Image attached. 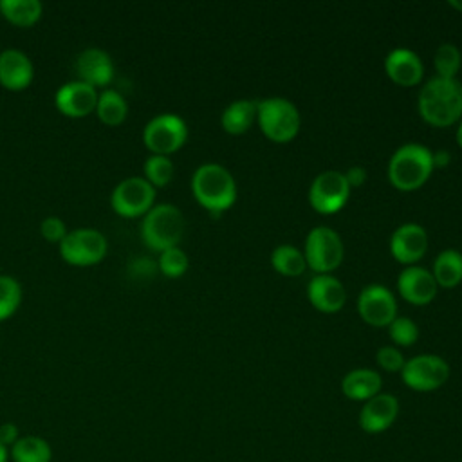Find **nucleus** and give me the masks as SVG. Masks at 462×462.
<instances>
[{
  "mask_svg": "<svg viewBox=\"0 0 462 462\" xmlns=\"http://www.w3.org/2000/svg\"><path fill=\"white\" fill-rule=\"evenodd\" d=\"M155 202V188L144 177L121 180L110 195L112 209L123 218L144 217Z\"/></svg>",
  "mask_w": 462,
  "mask_h": 462,
  "instance_id": "obj_9",
  "label": "nucleus"
},
{
  "mask_svg": "<svg viewBox=\"0 0 462 462\" xmlns=\"http://www.w3.org/2000/svg\"><path fill=\"white\" fill-rule=\"evenodd\" d=\"M7 458H9V449L0 442V462H7Z\"/></svg>",
  "mask_w": 462,
  "mask_h": 462,
  "instance_id": "obj_38",
  "label": "nucleus"
},
{
  "mask_svg": "<svg viewBox=\"0 0 462 462\" xmlns=\"http://www.w3.org/2000/svg\"><path fill=\"white\" fill-rule=\"evenodd\" d=\"M401 377L415 392H433L448 381L449 365L440 356L420 354L404 363Z\"/></svg>",
  "mask_w": 462,
  "mask_h": 462,
  "instance_id": "obj_10",
  "label": "nucleus"
},
{
  "mask_svg": "<svg viewBox=\"0 0 462 462\" xmlns=\"http://www.w3.org/2000/svg\"><path fill=\"white\" fill-rule=\"evenodd\" d=\"M307 298L321 312H337L346 301V291L336 276L316 274L307 283Z\"/></svg>",
  "mask_w": 462,
  "mask_h": 462,
  "instance_id": "obj_20",
  "label": "nucleus"
},
{
  "mask_svg": "<svg viewBox=\"0 0 462 462\" xmlns=\"http://www.w3.org/2000/svg\"><path fill=\"white\" fill-rule=\"evenodd\" d=\"M384 70L388 78L401 87H413L424 76V65L419 54L406 47L392 49L384 58Z\"/></svg>",
  "mask_w": 462,
  "mask_h": 462,
  "instance_id": "obj_19",
  "label": "nucleus"
},
{
  "mask_svg": "<svg viewBox=\"0 0 462 462\" xmlns=\"http://www.w3.org/2000/svg\"><path fill=\"white\" fill-rule=\"evenodd\" d=\"M383 379L372 368H354L341 379V392L352 401H368L381 392Z\"/></svg>",
  "mask_w": 462,
  "mask_h": 462,
  "instance_id": "obj_21",
  "label": "nucleus"
},
{
  "mask_svg": "<svg viewBox=\"0 0 462 462\" xmlns=\"http://www.w3.org/2000/svg\"><path fill=\"white\" fill-rule=\"evenodd\" d=\"M417 108L433 126L453 125L462 116V83L457 78H430L419 92Z\"/></svg>",
  "mask_w": 462,
  "mask_h": 462,
  "instance_id": "obj_1",
  "label": "nucleus"
},
{
  "mask_svg": "<svg viewBox=\"0 0 462 462\" xmlns=\"http://www.w3.org/2000/svg\"><path fill=\"white\" fill-rule=\"evenodd\" d=\"M191 191L195 200L218 217L236 200V182L227 168L217 162L200 164L191 177Z\"/></svg>",
  "mask_w": 462,
  "mask_h": 462,
  "instance_id": "obj_2",
  "label": "nucleus"
},
{
  "mask_svg": "<svg viewBox=\"0 0 462 462\" xmlns=\"http://www.w3.org/2000/svg\"><path fill=\"white\" fill-rule=\"evenodd\" d=\"M449 159H451V155H449V152L448 150H440V152H433V168L435 166H446L448 162H449Z\"/></svg>",
  "mask_w": 462,
  "mask_h": 462,
  "instance_id": "obj_37",
  "label": "nucleus"
},
{
  "mask_svg": "<svg viewBox=\"0 0 462 462\" xmlns=\"http://www.w3.org/2000/svg\"><path fill=\"white\" fill-rule=\"evenodd\" d=\"M449 5H451L453 9H457V11L462 13V0H449Z\"/></svg>",
  "mask_w": 462,
  "mask_h": 462,
  "instance_id": "obj_39",
  "label": "nucleus"
},
{
  "mask_svg": "<svg viewBox=\"0 0 462 462\" xmlns=\"http://www.w3.org/2000/svg\"><path fill=\"white\" fill-rule=\"evenodd\" d=\"M76 72L79 81L94 88L106 87L114 79V61L106 51L88 47L78 54Z\"/></svg>",
  "mask_w": 462,
  "mask_h": 462,
  "instance_id": "obj_17",
  "label": "nucleus"
},
{
  "mask_svg": "<svg viewBox=\"0 0 462 462\" xmlns=\"http://www.w3.org/2000/svg\"><path fill=\"white\" fill-rule=\"evenodd\" d=\"M108 242L105 235L94 227H78L67 233L60 242L61 258L74 267H90L106 256Z\"/></svg>",
  "mask_w": 462,
  "mask_h": 462,
  "instance_id": "obj_7",
  "label": "nucleus"
},
{
  "mask_svg": "<svg viewBox=\"0 0 462 462\" xmlns=\"http://www.w3.org/2000/svg\"><path fill=\"white\" fill-rule=\"evenodd\" d=\"M188 139L186 121L171 112L157 114L152 117L143 130V143L152 155H166L184 146Z\"/></svg>",
  "mask_w": 462,
  "mask_h": 462,
  "instance_id": "obj_6",
  "label": "nucleus"
},
{
  "mask_svg": "<svg viewBox=\"0 0 462 462\" xmlns=\"http://www.w3.org/2000/svg\"><path fill=\"white\" fill-rule=\"evenodd\" d=\"M357 310L363 321L372 327H386L397 316V301L393 292L381 285L370 283L357 296Z\"/></svg>",
  "mask_w": 462,
  "mask_h": 462,
  "instance_id": "obj_12",
  "label": "nucleus"
},
{
  "mask_svg": "<svg viewBox=\"0 0 462 462\" xmlns=\"http://www.w3.org/2000/svg\"><path fill=\"white\" fill-rule=\"evenodd\" d=\"M143 171H144V179L153 188H164L173 179L175 166L171 159L166 155H150L143 164Z\"/></svg>",
  "mask_w": 462,
  "mask_h": 462,
  "instance_id": "obj_28",
  "label": "nucleus"
},
{
  "mask_svg": "<svg viewBox=\"0 0 462 462\" xmlns=\"http://www.w3.org/2000/svg\"><path fill=\"white\" fill-rule=\"evenodd\" d=\"M457 143H458L460 148H462V121H460V125H458V128H457Z\"/></svg>",
  "mask_w": 462,
  "mask_h": 462,
  "instance_id": "obj_40",
  "label": "nucleus"
},
{
  "mask_svg": "<svg viewBox=\"0 0 462 462\" xmlns=\"http://www.w3.org/2000/svg\"><path fill=\"white\" fill-rule=\"evenodd\" d=\"M22 303V285L9 274H0V321L9 319Z\"/></svg>",
  "mask_w": 462,
  "mask_h": 462,
  "instance_id": "obj_29",
  "label": "nucleus"
},
{
  "mask_svg": "<svg viewBox=\"0 0 462 462\" xmlns=\"http://www.w3.org/2000/svg\"><path fill=\"white\" fill-rule=\"evenodd\" d=\"M34 78L31 58L18 49L0 52V85L11 92L25 90Z\"/></svg>",
  "mask_w": 462,
  "mask_h": 462,
  "instance_id": "obj_18",
  "label": "nucleus"
},
{
  "mask_svg": "<svg viewBox=\"0 0 462 462\" xmlns=\"http://www.w3.org/2000/svg\"><path fill=\"white\" fill-rule=\"evenodd\" d=\"M256 119V103L251 99H238L229 103L222 116H220V125L227 134L240 135L249 130V126Z\"/></svg>",
  "mask_w": 462,
  "mask_h": 462,
  "instance_id": "obj_22",
  "label": "nucleus"
},
{
  "mask_svg": "<svg viewBox=\"0 0 462 462\" xmlns=\"http://www.w3.org/2000/svg\"><path fill=\"white\" fill-rule=\"evenodd\" d=\"M433 274L420 265H408L397 278V291L408 303L428 305L437 294Z\"/></svg>",
  "mask_w": 462,
  "mask_h": 462,
  "instance_id": "obj_16",
  "label": "nucleus"
},
{
  "mask_svg": "<svg viewBox=\"0 0 462 462\" xmlns=\"http://www.w3.org/2000/svg\"><path fill=\"white\" fill-rule=\"evenodd\" d=\"M18 439H20V433H18L16 424H13V422L0 424V442L4 446H13Z\"/></svg>",
  "mask_w": 462,
  "mask_h": 462,
  "instance_id": "obj_36",
  "label": "nucleus"
},
{
  "mask_svg": "<svg viewBox=\"0 0 462 462\" xmlns=\"http://www.w3.org/2000/svg\"><path fill=\"white\" fill-rule=\"evenodd\" d=\"M460 63H462V56L455 43L446 42L437 47L433 56V65L439 78H455V74L460 69Z\"/></svg>",
  "mask_w": 462,
  "mask_h": 462,
  "instance_id": "obj_30",
  "label": "nucleus"
},
{
  "mask_svg": "<svg viewBox=\"0 0 462 462\" xmlns=\"http://www.w3.org/2000/svg\"><path fill=\"white\" fill-rule=\"evenodd\" d=\"M67 226L65 222L60 218V217H47L42 220L40 224V235L47 240V242H52V244H60L65 236H67Z\"/></svg>",
  "mask_w": 462,
  "mask_h": 462,
  "instance_id": "obj_34",
  "label": "nucleus"
},
{
  "mask_svg": "<svg viewBox=\"0 0 462 462\" xmlns=\"http://www.w3.org/2000/svg\"><path fill=\"white\" fill-rule=\"evenodd\" d=\"M159 271L166 276V278H180L189 265L188 254L177 245V247H170L162 253H159Z\"/></svg>",
  "mask_w": 462,
  "mask_h": 462,
  "instance_id": "obj_31",
  "label": "nucleus"
},
{
  "mask_svg": "<svg viewBox=\"0 0 462 462\" xmlns=\"http://www.w3.org/2000/svg\"><path fill=\"white\" fill-rule=\"evenodd\" d=\"M390 337L399 346H410L419 339V327L406 316H395L388 325Z\"/></svg>",
  "mask_w": 462,
  "mask_h": 462,
  "instance_id": "obj_32",
  "label": "nucleus"
},
{
  "mask_svg": "<svg viewBox=\"0 0 462 462\" xmlns=\"http://www.w3.org/2000/svg\"><path fill=\"white\" fill-rule=\"evenodd\" d=\"M375 361H377V365H379L383 370H386V372H401L402 366H404V363H406V359L402 357L401 350L395 348V346H392V345L381 346V348L377 350V354H375Z\"/></svg>",
  "mask_w": 462,
  "mask_h": 462,
  "instance_id": "obj_33",
  "label": "nucleus"
},
{
  "mask_svg": "<svg viewBox=\"0 0 462 462\" xmlns=\"http://www.w3.org/2000/svg\"><path fill=\"white\" fill-rule=\"evenodd\" d=\"M345 179H346L350 189H352V188H359V186H363L365 180H366V170H365L363 166H350V168L345 171Z\"/></svg>",
  "mask_w": 462,
  "mask_h": 462,
  "instance_id": "obj_35",
  "label": "nucleus"
},
{
  "mask_svg": "<svg viewBox=\"0 0 462 462\" xmlns=\"http://www.w3.org/2000/svg\"><path fill=\"white\" fill-rule=\"evenodd\" d=\"M439 287L451 289L462 282V253L455 249H444L437 254L431 271Z\"/></svg>",
  "mask_w": 462,
  "mask_h": 462,
  "instance_id": "obj_23",
  "label": "nucleus"
},
{
  "mask_svg": "<svg viewBox=\"0 0 462 462\" xmlns=\"http://www.w3.org/2000/svg\"><path fill=\"white\" fill-rule=\"evenodd\" d=\"M184 235V215L173 204H153V208L143 217L141 238L157 253L170 247H177Z\"/></svg>",
  "mask_w": 462,
  "mask_h": 462,
  "instance_id": "obj_4",
  "label": "nucleus"
},
{
  "mask_svg": "<svg viewBox=\"0 0 462 462\" xmlns=\"http://www.w3.org/2000/svg\"><path fill=\"white\" fill-rule=\"evenodd\" d=\"M428 249V233L420 224L406 222L399 226L390 238L392 256L406 265L419 262Z\"/></svg>",
  "mask_w": 462,
  "mask_h": 462,
  "instance_id": "obj_14",
  "label": "nucleus"
},
{
  "mask_svg": "<svg viewBox=\"0 0 462 462\" xmlns=\"http://www.w3.org/2000/svg\"><path fill=\"white\" fill-rule=\"evenodd\" d=\"M256 121L265 137L287 143L300 132V110L285 97H267L256 103Z\"/></svg>",
  "mask_w": 462,
  "mask_h": 462,
  "instance_id": "obj_5",
  "label": "nucleus"
},
{
  "mask_svg": "<svg viewBox=\"0 0 462 462\" xmlns=\"http://www.w3.org/2000/svg\"><path fill=\"white\" fill-rule=\"evenodd\" d=\"M271 265L276 273L283 276H300L307 269L303 253L291 244H282L273 249Z\"/></svg>",
  "mask_w": 462,
  "mask_h": 462,
  "instance_id": "obj_27",
  "label": "nucleus"
},
{
  "mask_svg": "<svg viewBox=\"0 0 462 462\" xmlns=\"http://www.w3.org/2000/svg\"><path fill=\"white\" fill-rule=\"evenodd\" d=\"M97 96L99 92L94 87L79 79H74V81L63 83L56 90L54 105L63 116L72 119H81L96 110Z\"/></svg>",
  "mask_w": 462,
  "mask_h": 462,
  "instance_id": "obj_13",
  "label": "nucleus"
},
{
  "mask_svg": "<svg viewBox=\"0 0 462 462\" xmlns=\"http://www.w3.org/2000/svg\"><path fill=\"white\" fill-rule=\"evenodd\" d=\"M399 415V401L392 393L379 392L372 399L365 401L359 411V426L366 433L386 431Z\"/></svg>",
  "mask_w": 462,
  "mask_h": 462,
  "instance_id": "obj_15",
  "label": "nucleus"
},
{
  "mask_svg": "<svg viewBox=\"0 0 462 462\" xmlns=\"http://www.w3.org/2000/svg\"><path fill=\"white\" fill-rule=\"evenodd\" d=\"M433 171V152L419 143L399 146L388 162V179L401 191L420 188Z\"/></svg>",
  "mask_w": 462,
  "mask_h": 462,
  "instance_id": "obj_3",
  "label": "nucleus"
},
{
  "mask_svg": "<svg viewBox=\"0 0 462 462\" xmlns=\"http://www.w3.org/2000/svg\"><path fill=\"white\" fill-rule=\"evenodd\" d=\"M350 197V186L345 173L337 170H325L318 173L309 188V202L318 213L339 211Z\"/></svg>",
  "mask_w": 462,
  "mask_h": 462,
  "instance_id": "obj_11",
  "label": "nucleus"
},
{
  "mask_svg": "<svg viewBox=\"0 0 462 462\" xmlns=\"http://www.w3.org/2000/svg\"><path fill=\"white\" fill-rule=\"evenodd\" d=\"M13 462H51L52 449L51 444L36 435L20 437L9 449Z\"/></svg>",
  "mask_w": 462,
  "mask_h": 462,
  "instance_id": "obj_26",
  "label": "nucleus"
},
{
  "mask_svg": "<svg viewBox=\"0 0 462 462\" xmlns=\"http://www.w3.org/2000/svg\"><path fill=\"white\" fill-rule=\"evenodd\" d=\"M96 116L106 126L121 125L128 116V103L126 99L114 88H105L97 96L96 103Z\"/></svg>",
  "mask_w": 462,
  "mask_h": 462,
  "instance_id": "obj_25",
  "label": "nucleus"
},
{
  "mask_svg": "<svg viewBox=\"0 0 462 462\" xmlns=\"http://www.w3.org/2000/svg\"><path fill=\"white\" fill-rule=\"evenodd\" d=\"M2 16L16 27H32L43 13L38 0H0Z\"/></svg>",
  "mask_w": 462,
  "mask_h": 462,
  "instance_id": "obj_24",
  "label": "nucleus"
},
{
  "mask_svg": "<svg viewBox=\"0 0 462 462\" xmlns=\"http://www.w3.org/2000/svg\"><path fill=\"white\" fill-rule=\"evenodd\" d=\"M303 256L314 273L328 274L343 262L341 236L328 226L312 227L305 238Z\"/></svg>",
  "mask_w": 462,
  "mask_h": 462,
  "instance_id": "obj_8",
  "label": "nucleus"
}]
</instances>
